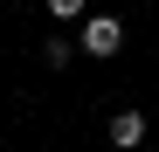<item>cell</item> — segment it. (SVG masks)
Segmentation results:
<instances>
[{
  "mask_svg": "<svg viewBox=\"0 0 159 152\" xmlns=\"http://www.w3.org/2000/svg\"><path fill=\"white\" fill-rule=\"evenodd\" d=\"M125 48V21L118 14H90L83 21V56H118Z\"/></svg>",
  "mask_w": 159,
  "mask_h": 152,
  "instance_id": "6da1fadb",
  "label": "cell"
},
{
  "mask_svg": "<svg viewBox=\"0 0 159 152\" xmlns=\"http://www.w3.org/2000/svg\"><path fill=\"white\" fill-rule=\"evenodd\" d=\"M104 132H111V145H118V152H139L145 118H139V111H111V124H104Z\"/></svg>",
  "mask_w": 159,
  "mask_h": 152,
  "instance_id": "7a4b0ae2",
  "label": "cell"
},
{
  "mask_svg": "<svg viewBox=\"0 0 159 152\" xmlns=\"http://www.w3.org/2000/svg\"><path fill=\"white\" fill-rule=\"evenodd\" d=\"M42 62H48V69H62V62H76V42H62V35H48V48H42Z\"/></svg>",
  "mask_w": 159,
  "mask_h": 152,
  "instance_id": "3957f363",
  "label": "cell"
},
{
  "mask_svg": "<svg viewBox=\"0 0 159 152\" xmlns=\"http://www.w3.org/2000/svg\"><path fill=\"white\" fill-rule=\"evenodd\" d=\"M48 14L56 21H90V0H48Z\"/></svg>",
  "mask_w": 159,
  "mask_h": 152,
  "instance_id": "277c9868",
  "label": "cell"
}]
</instances>
